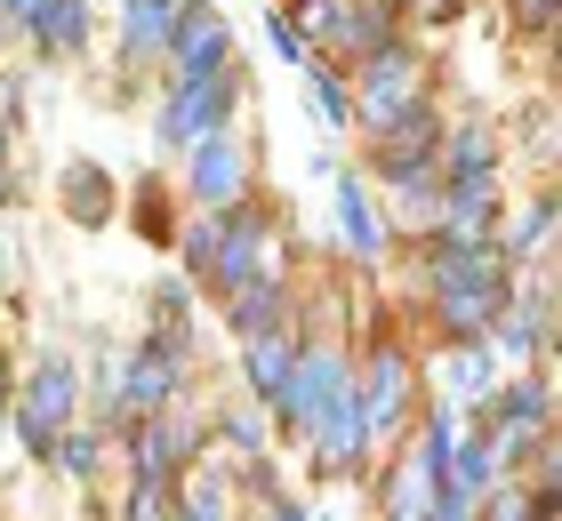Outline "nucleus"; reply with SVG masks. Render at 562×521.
Masks as SVG:
<instances>
[{
	"label": "nucleus",
	"mask_w": 562,
	"mask_h": 521,
	"mask_svg": "<svg viewBox=\"0 0 562 521\" xmlns=\"http://www.w3.org/2000/svg\"><path fill=\"white\" fill-rule=\"evenodd\" d=\"M281 321H290V290H281V273L241 281V290L225 297V329H234V337H258V329H281Z\"/></svg>",
	"instance_id": "nucleus-17"
},
{
	"label": "nucleus",
	"mask_w": 562,
	"mask_h": 521,
	"mask_svg": "<svg viewBox=\"0 0 562 521\" xmlns=\"http://www.w3.org/2000/svg\"><path fill=\"white\" fill-rule=\"evenodd\" d=\"M9 201H16V169H9V161H0V208H9Z\"/></svg>",
	"instance_id": "nucleus-29"
},
{
	"label": "nucleus",
	"mask_w": 562,
	"mask_h": 521,
	"mask_svg": "<svg viewBox=\"0 0 562 521\" xmlns=\"http://www.w3.org/2000/svg\"><path fill=\"white\" fill-rule=\"evenodd\" d=\"M329 185H338L329 201H338V233H346V249L362 257V265H386V241H394V233H386V217H378V201H370V177H362V169H338Z\"/></svg>",
	"instance_id": "nucleus-12"
},
{
	"label": "nucleus",
	"mask_w": 562,
	"mask_h": 521,
	"mask_svg": "<svg viewBox=\"0 0 562 521\" xmlns=\"http://www.w3.org/2000/svg\"><path fill=\"white\" fill-rule=\"evenodd\" d=\"M353 409H362V441L370 450H394L411 433V409H418V370L402 353V337H378L370 361L353 370Z\"/></svg>",
	"instance_id": "nucleus-5"
},
{
	"label": "nucleus",
	"mask_w": 562,
	"mask_h": 521,
	"mask_svg": "<svg viewBox=\"0 0 562 521\" xmlns=\"http://www.w3.org/2000/svg\"><path fill=\"white\" fill-rule=\"evenodd\" d=\"M305 24L329 48V65H353L362 48L402 33V0H322V9H305Z\"/></svg>",
	"instance_id": "nucleus-9"
},
{
	"label": "nucleus",
	"mask_w": 562,
	"mask_h": 521,
	"mask_svg": "<svg viewBox=\"0 0 562 521\" xmlns=\"http://www.w3.org/2000/svg\"><path fill=\"white\" fill-rule=\"evenodd\" d=\"M491 370H498V353H491V346H482V337H450V361H442V385H450V401H458V409H474V401H482V394H491V385H498Z\"/></svg>",
	"instance_id": "nucleus-19"
},
{
	"label": "nucleus",
	"mask_w": 562,
	"mask_h": 521,
	"mask_svg": "<svg viewBox=\"0 0 562 521\" xmlns=\"http://www.w3.org/2000/svg\"><path fill=\"white\" fill-rule=\"evenodd\" d=\"M234 65V24H225V9H210V0H186L161 41V81H210V72Z\"/></svg>",
	"instance_id": "nucleus-8"
},
{
	"label": "nucleus",
	"mask_w": 562,
	"mask_h": 521,
	"mask_svg": "<svg viewBox=\"0 0 562 521\" xmlns=\"http://www.w3.org/2000/svg\"><path fill=\"white\" fill-rule=\"evenodd\" d=\"M273 9H290V16H305V9H322V0H273Z\"/></svg>",
	"instance_id": "nucleus-33"
},
{
	"label": "nucleus",
	"mask_w": 562,
	"mask_h": 521,
	"mask_svg": "<svg viewBox=\"0 0 562 521\" xmlns=\"http://www.w3.org/2000/svg\"><path fill=\"white\" fill-rule=\"evenodd\" d=\"M266 33H273V48H281V65H305L314 48H305V24L290 16V9H266Z\"/></svg>",
	"instance_id": "nucleus-26"
},
{
	"label": "nucleus",
	"mask_w": 562,
	"mask_h": 521,
	"mask_svg": "<svg viewBox=\"0 0 562 521\" xmlns=\"http://www.w3.org/2000/svg\"><path fill=\"white\" fill-rule=\"evenodd\" d=\"M450 482L467 489V498H482V489L498 482V450H491V433H482V426L450 441Z\"/></svg>",
	"instance_id": "nucleus-22"
},
{
	"label": "nucleus",
	"mask_w": 562,
	"mask_h": 521,
	"mask_svg": "<svg viewBox=\"0 0 562 521\" xmlns=\"http://www.w3.org/2000/svg\"><path fill=\"white\" fill-rule=\"evenodd\" d=\"M273 521H305V506H290V498H273Z\"/></svg>",
	"instance_id": "nucleus-30"
},
{
	"label": "nucleus",
	"mask_w": 562,
	"mask_h": 521,
	"mask_svg": "<svg viewBox=\"0 0 562 521\" xmlns=\"http://www.w3.org/2000/svg\"><path fill=\"white\" fill-rule=\"evenodd\" d=\"M266 409L281 417L290 441H305L314 474H362L370 441H362V409H353V361L329 337H297V361Z\"/></svg>",
	"instance_id": "nucleus-1"
},
{
	"label": "nucleus",
	"mask_w": 562,
	"mask_h": 521,
	"mask_svg": "<svg viewBox=\"0 0 562 521\" xmlns=\"http://www.w3.org/2000/svg\"><path fill=\"white\" fill-rule=\"evenodd\" d=\"M418 281H426V290H458V281H515V265H506L498 233H491V241L426 233V241H418Z\"/></svg>",
	"instance_id": "nucleus-10"
},
{
	"label": "nucleus",
	"mask_w": 562,
	"mask_h": 521,
	"mask_svg": "<svg viewBox=\"0 0 562 521\" xmlns=\"http://www.w3.org/2000/svg\"><path fill=\"white\" fill-rule=\"evenodd\" d=\"M450 169H506V145H498V121H442V177Z\"/></svg>",
	"instance_id": "nucleus-18"
},
{
	"label": "nucleus",
	"mask_w": 562,
	"mask_h": 521,
	"mask_svg": "<svg viewBox=\"0 0 562 521\" xmlns=\"http://www.w3.org/2000/svg\"><path fill=\"white\" fill-rule=\"evenodd\" d=\"M266 273H281V225H273V208L258 193H241L234 208H217V241H210L201 281H210L217 297H234L241 281H266Z\"/></svg>",
	"instance_id": "nucleus-3"
},
{
	"label": "nucleus",
	"mask_w": 562,
	"mask_h": 521,
	"mask_svg": "<svg viewBox=\"0 0 562 521\" xmlns=\"http://www.w3.org/2000/svg\"><path fill=\"white\" fill-rule=\"evenodd\" d=\"M225 441H234V450H249V457H266V433L258 426H249V417H225V426H217Z\"/></svg>",
	"instance_id": "nucleus-27"
},
{
	"label": "nucleus",
	"mask_w": 562,
	"mask_h": 521,
	"mask_svg": "<svg viewBox=\"0 0 562 521\" xmlns=\"http://www.w3.org/2000/svg\"><path fill=\"white\" fill-rule=\"evenodd\" d=\"M65 208H72V225H105L113 217V177L97 161H72L65 169Z\"/></svg>",
	"instance_id": "nucleus-21"
},
{
	"label": "nucleus",
	"mask_w": 562,
	"mask_h": 521,
	"mask_svg": "<svg viewBox=\"0 0 562 521\" xmlns=\"http://www.w3.org/2000/svg\"><path fill=\"white\" fill-rule=\"evenodd\" d=\"M177 9H186V0H121V72L161 65V41H169Z\"/></svg>",
	"instance_id": "nucleus-15"
},
{
	"label": "nucleus",
	"mask_w": 562,
	"mask_h": 521,
	"mask_svg": "<svg viewBox=\"0 0 562 521\" xmlns=\"http://www.w3.org/2000/svg\"><path fill=\"white\" fill-rule=\"evenodd\" d=\"M0 113H16V97H9V89H0Z\"/></svg>",
	"instance_id": "nucleus-34"
},
{
	"label": "nucleus",
	"mask_w": 562,
	"mask_h": 521,
	"mask_svg": "<svg viewBox=\"0 0 562 521\" xmlns=\"http://www.w3.org/2000/svg\"><path fill=\"white\" fill-rule=\"evenodd\" d=\"M121 521H177V482H145V474H137L130 513H121Z\"/></svg>",
	"instance_id": "nucleus-25"
},
{
	"label": "nucleus",
	"mask_w": 562,
	"mask_h": 521,
	"mask_svg": "<svg viewBox=\"0 0 562 521\" xmlns=\"http://www.w3.org/2000/svg\"><path fill=\"white\" fill-rule=\"evenodd\" d=\"M338 72H346V97H353V128H370V137H378L394 113H411L418 97H434V89H426V57H418L402 33L378 41V48H362V57L338 65Z\"/></svg>",
	"instance_id": "nucleus-2"
},
{
	"label": "nucleus",
	"mask_w": 562,
	"mask_h": 521,
	"mask_svg": "<svg viewBox=\"0 0 562 521\" xmlns=\"http://www.w3.org/2000/svg\"><path fill=\"white\" fill-rule=\"evenodd\" d=\"M177 521H225V482L217 474H177Z\"/></svg>",
	"instance_id": "nucleus-24"
},
{
	"label": "nucleus",
	"mask_w": 562,
	"mask_h": 521,
	"mask_svg": "<svg viewBox=\"0 0 562 521\" xmlns=\"http://www.w3.org/2000/svg\"><path fill=\"white\" fill-rule=\"evenodd\" d=\"M89 24H97V0H33L16 33L41 48V57H81L89 48Z\"/></svg>",
	"instance_id": "nucleus-13"
},
{
	"label": "nucleus",
	"mask_w": 562,
	"mask_h": 521,
	"mask_svg": "<svg viewBox=\"0 0 562 521\" xmlns=\"http://www.w3.org/2000/svg\"><path fill=\"white\" fill-rule=\"evenodd\" d=\"M297 337H305V329H290V321L241 337V377H249V394H258V401L281 394V377H290V361H297Z\"/></svg>",
	"instance_id": "nucleus-16"
},
{
	"label": "nucleus",
	"mask_w": 562,
	"mask_h": 521,
	"mask_svg": "<svg viewBox=\"0 0 562 521\" xmlns=\"http://www.w3.org/2000/svg\"><path fill=\"white\" fill-rule=\"evenodd\" d=\"M241 97H249V72H241V57L225 65V72H210V81H161V104H153V145L161 152H193L210 128H225V121H241Z\"/></svg>",
	"instance_id": "nucleus-4"
},
{
	"label": "nucleus",
	"mask_w": 562,
	"mask_h": 521,
	"mask_svg": "<svg viewBox=\"0 0 562 521\" xmlns=\"http://www.w3.org/2000/svg\"><path fill=\"white\" fill-rule=\"evenodd\" d=\"M241 193H258V145L241 137V121H225L186 152V201L193 208H234Z\"/></svg>",
	"instance_id": "nucleus-7"
},
{
	"label": "nucleus",
	"mask_w": 562,
	"mask_h": 521,
	"mask_svg": "<svg viewBox=\"0 0 562 521\" xmlns=\"http://www.w3.org/2000/svg\"><path fill=\"white\" fill-rule=\"evenodd\" d=\"M193 426L177 417V401L169 409H145V417H130V474H145V482H177L193 465Z\"/></svg>",
	"instance_id": "nucleus-11"
},
{
	"label": "nucleus",
	"mask_w": 562,
	"mask_h": 521,
	"mask_svg": "<svg viewBox=\"0 0 562 521\" xmlns=\"http://www.w3.org/2000/svg\"><path fill=\"white\" fill-rule=\"evenodd\" d=\"M72 409H81V370H72L65 353L33 361L24 385H9V426H16V441H24L41 465H48V441L72 426Z\"/></svg>",
	"instance_id": "nucleus-6"
},
{
	"label": "nucleus",
	"mask_w": 562,
	"mask_h": 521,
	"mask_svg": "<svg viewBox=\"0 0 562 521\" xmlns=\"http://www.w3.org/2000/svg\"><path fill=\"white\" fill-rule=\"evenodd\" d=\"M305 113H322V128H353V97H346V72L329 57H305Z\"/></svg>",
	"instance_id": "nucleus-20"
},
{
	"label": "nucleus",
	"mask_w": 562,
	"mask_h": 521,
	"mask_svg": "<svg viewBox=\"0 0 562 521\" xmlns=\"http://www.w3.org/2000/svg\"><path fill=\"white\" fill-rule=\"evenodd\" d=\"M9 137H16V113H0V161H9Z\"/></svg>",
	"instance_id": "nucleus-31"
},
{
	"label": "nucleus",
	"mask_w": 562,
	"mask_h": 521,
	"mask_svg": "<svg viewBox=\"0 0 562 521\" xmlns=\"http://www.w3.org/2000/svg\"><path fill=\"white\" fill-rule=\"evenodd\" d=\"M0 426H9V361H0Z\"/></svg>",
	"instance_id": "nucleus-32"
},
{
	"label": "nucleus",
	"mask_w": 562,
	"mask_h": 521,
	"mask_svg": "<svg viewBox=\"0 0 562 521\" xmlns=\"http://www.w3.org/2000/svg\"><path fill=\"white\" fill-rule=\"evenodd\" d=\"M434 297V329L442 337H482L498 321V305L515 297V281H458V290H426Z\"/></svg>",
	"instance_id": "nucleus-14"
},
{
	"label": "nucleus",
	"mask_w": 562,
	"mask_h": 521,
	"mask_svg": "<svg viewBox=\"0 0 562 521\" xmlns=\"http://www.w3.org/2000/svg\"><path fill=\"white\" fill-rule=\"evenodd\" d=\"M515 24H530V33H547V24H554V0H515Z\"/></svg>",
	"instance_id": "nucleus-28"
},
{
	"label": "nucleus",
	"mask_w": 562,
	"mask_h": 521,
	"mask_svg": "<svg viewBox=\"0 0 562 521\" xmlns=\"http://www.w3.org/2000/svg\"><path fill=\"white\" fill-rule=\"evenodd\" d=\"M9 33H16V24H9V16H0V41H9Z\"/></svg>",
	"instance_id": "nucleus-35"
},
{
	"label": "nucleus",
	"mask_w": 562,
	"mask_h": 521,
	"mask_svg": "<svg viewBox=\"0 0 562 521\" xmlns=\"http://www.w3.org/2000/svg\"><path fill=\"white\" fill-rule=\"evenodd\" d=\"M547 233H554V193H530V208L515 225H498V249H506V265H522V257H539L547 249Z\"/></svg>",
	"instance_id": "nucleus-23"
}]
</instances>
